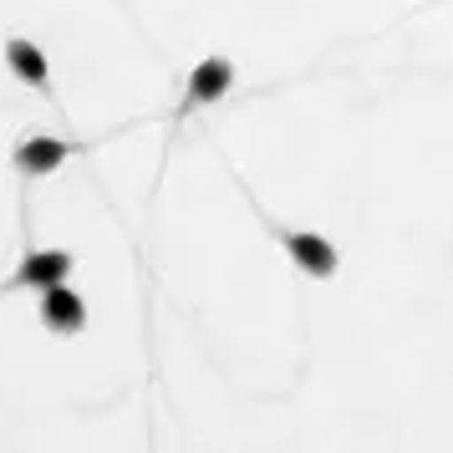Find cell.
<instances>
[{
	"label": "cell",
	"instance_id": "8992f818",
	"mask_svg": "<svg viewBox=\"0 0 453 453\" xmlns=\"http://www.w3.org/2000/svg\"><path fill=\"white\" fill-rule=\"evenodd\" d=\"M66 158H72V143H62V138H26L16 148V168L21 173H57Z\"/></svg>",
	"mask_w": 453,
	"mask_h": 453
},
{
	"label": "cell",
	"instance_id": "3957f363",
	"mask_svg": "<svg viewBox=\"0 0 453 453\" xmlns=\"http://www.w3.org/2000/svg\"><path fill=\"white\" fill-rule=\"evenodd\" d=\"M42 321L51 331L72 336V331L87 326V301L72 286H62V280H57V286H46V296H42Z\"/></svg>",
	"mask_w": 453,
	"mask_h": 453
},
{
	"label": "cell",
	"instance_id": "5b68a950",
	"mask_svg": "<svg viewBox=\"0 0 453 453\" xmlns=\"http://www.w3.org/2000/svg\"><path fill=\"white\" fill-rule=\"evenodd\" d=\"M5 62H11V72H16L26 87H36V92H46V87H51V66H46V57L36 51V42L11 36V42H5Z\"/></svg>",
	"mask_w": 453,
	"mask_h": 453
},
{
	"label": "cell",
	"instance_id": "7a4b0ae2",
	"mask_svg": "<svg viewBox=\"0 0 453 453\" xmlns=\"http://www.w3.org/2000/svg\"><path fill=\"white\" fill-rule=\"evenodd\" d=\"M229 87H234V66L225 57H209L188 72V92H184V112L188 107H204V103H219Z\"/></svg>",
	"mask_w": 453,
	"mask_h": 453
},
{
	"label": "cell",
	"instance_id": "6da1fadb",
	"mask_svg": "<svg viewBox=\"0 0 453 453\" xmlns=\"http://www.w3.org/2000/svg\"><path fill=\"white\" fill-rule=\"evenodd\" d=\"M280 250L306 270L311 280L336 275V245H331L326 234H311V229H280Z\"/></svg>",
	"mask_w": 453,
	"mask_h": 453
},
{
	"label": "cell",
	"instance_id": "277c9868",
	"mask_svg": "<svg viewBox=\"0 0 453 453\" xmlns=\"http://www.w3.org/2000/svg\"><path fill=\"white\" fill-rule=\"evenodd\" d=\"M72 275V255L66 250H36V255H26L21 270L11 275V286H57V280H66Z\"/></svg>",
	"mask_w": 453,
	"mask_h": 453
}]
</instances>
